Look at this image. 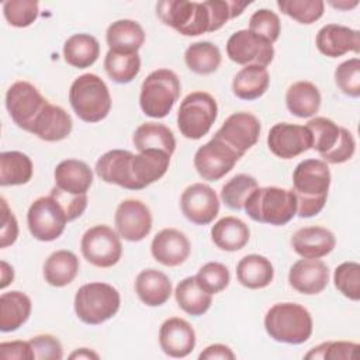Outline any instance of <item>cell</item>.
<instances>
[{
    "label": "cell",
    "instance_id": "obj_41",
    "mask_svg": "<svg viewBox=\"0 0 360 360\" xmlns=\"http://www.w3.org/2000/svg\"><path fill=\"white\" fill-rule=\"evenodd\" d=\"M104 69L111 80L120 84L132 82L141 70V58L138 53H121L110 51L104 58Z\"/></svg>",
    "mask_w": 360,
    "mask_h": 360
},
{
    "label": "cell",
    "instance_id": "obj_17",
    "mask_svg": "<svg viewBox=\"0 0 360 360\" xmlns=\"http://www.w3.org/2000/svg\"><path fill=\"white\" fill-rule=\"evenodd\" d=\"M117 232L129 242L145 239L152 229V214L146 204L128 198L118 204L114 217Z\"/></svg>",
    "mask_w": 360,
    "mask_h": 360
},
{
    "label": "cell",
    "instance_id": "obj_13",
    "mask_svg": "<svg viewBox=\"0 0 360 360\" xmlns=\"http://www.w3.org/2000/svg\"><path fill=\"white\" fill-rule=\"evenodd\" d=\"M228 58L238 65L267 66L274 58V48L270 42L249 30L233 32L226 42Z\"/></svg>",
    "mask_w": 360,
    "mask_h": 360
},
{
    "label": "cell",
    "instance_id": "obj_10",
    "mask_svg": "<svg viewBox=\"0 0 360 360\" xmlns=\"http://www.w3.org/2000/svg\"><path fill=\"white\" fill-rule=\"evenodd\" d=\"M68 222L63 208L51 194L37 198L27 212L28 229L41 242L58 239L63 233Z\"/></svg>",
    "mask_w": 360,
    "mask_h": 360
},
{
    "label": "cell",
    "instance_id": "obj_24",
    "mask_svg": "<svg viewBox=\"0 0 360 360\" xmlns=\"http://www.w3.org/2000/svg\"><path fill=\"white\" fill-rule=\"evenodd\" d=\"M170 165V155L158 149L142 150L132 156L131 173L138 190H142L165 176Z\"/></svg>",
    "mask_w": 360,
    "mask_h": 360
},
{
    "label": "cell",
    "instance_id": "obj_51",
    "mask_svg": "<svg viewBox=\"0 0 360 360\" xmlns=\"http://www.w3.org/2000/svg\"><path fill=\"white\" fill-rule=\"evenodd\" d=\"M51 195L60 204L69 222L79 218L87 207V194H69L59 190L58 187H53L51 190Z\"/></svg>",
    "mask_w": 360,
    "mask_h": 360
},
{
    "label": "cell",
    "instance_id": "obj_32",
    "mask_svg": "<svg viewBox=\"0 0 360 360\" xmlns=\"http://www.w3.org/2000/svg\"><path fill=\"white\" fill-rule=\"evenodd\" d=\"M270 84V76L264 66L248 65L242 68L232 80V91L240 100H256L262 97Z\"/></svg>",
    "mask_w": 360,
    "mask_h": 360
},
{
    "label": "cell",
    "instance_id": "obj_36",
    "mask_svg": "<svg viewBox=\"0 0 360 360\" xmlns=\"http://www.w3.org/2000/svg\"><path fill=\"white\" fill-rule=\"evenodd\" d=\"M100 55V44L90 34H73L63 45L65 62L73 68L84 69L91 66Z\"/></svg>",
    "mask_w": 360,
    "mask_h": 360
},
{
    "label": "cell",
    "instance_id": "obj_39",
    "mask_svg": "<svg viewBox=\"0 0 360 360\" xmlns=\"http://www.w3.org/2000/svg\"><path fill=\"white\" fill-rule=\"evenodd\" d=\"M32 162L28 155L18 150H7L0 153V184L20 186L32 177Z\"/></svg>",
    "mask_w": 360,
    "mask_h": 360
},
{
    "label": "cell",
    "instance_id": "obj_57",
    "mask_svg": "<svg viewBox=\"0 0 360 360\" xmlns=\"http://www.w3.org/2000/svg\"><path fill=\"white\" fill-rule=\"evenodd\" d=\"M329 4L333 6V7H336V8H340V10H349V8L356 7V6L359 4V1L354 0V1L349 3V1H346V0H343V1H333V0H330Z\"/></svg>",
    "mask_w": 360,
    "mask_h": 360
},
{
    "label": "cell",
    "instance_id": "obj_2",
    "mask_svg": "<svg viewBox=\"0 0 360 360\" xmlns=\"http://www.w3.org/2000/svg\"><path fill=\"white\" fill-rule=\"evenodd\" d=\"M312 328L309 311L295 302L274 304L264 316L267 335L280 343L301 345L311 338Z\"/></svg>",
    "mask_w": 360,
    "mask_h": 360
},
{
    "label": "cell",
    "instance_id": "obj_43",
    "mask_svg": "<svg viewBox=\"0 0 360 360\" xmlns=\"http://www.w3.org/2000/svg\"><path fill=\"white\" fill-rule=\"evenodd\" d=\"M280 11L300 24H312L318 21L325 11L322 0H278Z\"/></svg>",
    "mask_w": 360,
    "mask_h": 360
},
{
    "label": "cell",
    "instance_id": "obj_21",
    "mask_svg": "<svg viewBox=\"0 0 360 360\" xmlns=\"http://www.w3.org/2000/svg\"><path fill=\"white\" fill-rule=\"evenodd\" d=\"M318 51L328 58H339L347 52H360V34L357 30L340 24L323 25L315 38Z\"/></svg>",
    "mask_w": 360,
    "mask_h": 360
},
{
    "label": "cell",
    "instance_id": "obj_16",
    "mask_svg": "<svg viewBox=\"0 0 360 360\" xmlns=\"http://www.w3.org/2000/svg\"><path fill=\"white\" fill-rule=\"evenodd\" d=\"M183 215L195 225L212 222L219 212V200L217 193L204 183L188 186L180 197Z\"/></svg>",
    "mask_w": 360,
    "mask_h": 360
},
{
    "label": "cell",
    "instance_id": "obj_45",
    "mask_svg": "<svg viewBox=\"0 0 360 360\" xmlns=\"http://www.w3.org/2000/svg\"><path fill=\"white\" fill-rule=\"evenodd\" d=\"M195 280L204 291L212 295L224 291L228 287L231 274L225 264L219 262H208L198 270Z\"/></svg>",
    "mask_w": 360,
    "mask_h": 360
},
{
    "label": "cell",
    "instance_id": "obj_38",
    "mask_svg": "<svg viewBox=\"0 0 360 360\" xmlns=\"http://www.w3.org/2000/svg\"><path fill=\"white\" fill-rule=\"evenodd\" d=\"M305 127L309 129L312 136L311 149H315L322 160H325V158L332 153L346 131V128L339 127L335 121L326 117H315L309 120Z\"/></svg>",
    "mask_w": 360,
    "mask_h": 360
},
{
    "label": "cell",
    "instance_id": "obj_53",
    "mask_svg": "<svg viewBox=\"0 0 360 360\" xmlns=\"http://www.w3.org/2000/svg\"><path fill=\"white\" fill-rule=\"evenodd\" d=\"M0 357L4 360L18 359V360H32L34 352L30 340H13L0 343Z\"/></svg>",
    "mask_w": 360,
    "mask_h": 360
},
{
    "label": "cell",
    "instance_id": "obj_6",
    "mask_svg": "<svg viewBox=\"0 0 360 360\" xmlns=\"http://www.w3.org/2000/svg\"><path fill=\"white\" fill-rule=\"evenodd\" d=\"M75 312L87 325H100L111 319L120 309L121 298L115 287L107 283H89L75 295Z\"/></svg>",
    "mask_w": 360,
    "mask_h": 360
},
{
    "label": "cell",
    "instance_id": "obj_46",
    "mask_svg": "<svg viewBox=\"0 0 360 360\" xmlns=\"http://www.w3.org/2000/svg\"><path fill=\"white\" fill-rule=\"evenodd\" d=\"M39 4L34 0H7L3 3V14L7 22L17 28L30 27L38 17Z\"/></svg>",
    "mask_w": 360,
    "mask_h": 360
},
{
    "label": "cell",
    "instance_id": "obj_19",
    "mask_svg": "<svg viewBox=\"0 0 360 360\" xmlns=\"http://www.w3.org/2000/svg\"><path fill=\"white\" fill-rule=\"evenodd\" d=\"M190 240L174 228H165L158 232L150 243V253L156 262L167 267L183 264L190 256Z\"/></svg>",
    "mask_w": 360,
    "mask_h": 360
},
{
    "label": "cell",
    "instance_id": "obj_42",
    "mask_svg": "<svg viewBox=\"0 0 360 360\" xmlns=\"http://www.w3.org/2000/svg\"><path fill=\"white\" fill-rule=\"evenodd\" d=\"M257 181L249 174H236L221 188V200L231 210H243L249 195L257 188Z\"/></svg>",
    "mask_w": 360,
    "mask_h": 360
},
{
    "label": "cell",
    "instance_id": "obj_20",
    "mask_svg": "<svg viewBox=\"0 0 360 360\" xmlns=\"http://www.w3.org/2000/svg\"><path fill=\"white\" fill-rule=\"evenodd\" d=\"M288 283L297 292L319 294L329 283V269L319 259H300L290 269Z\"/></svg>",
    "mask_w": 360,
    "mask_h": 360
},
{
    "label": "cell",
    "instance_id": "obj_44",
    "mask_svg": "<svg viewBox=\"0 0 360 360\" xmlns=\"http://www.w3.org/2000/svg\"><path fill=\"white\" fill-rule=\"evenodd\" d=\"M333 283L339 292L352 301L360 300V264L345 262L335 269Z\"/></svg>",
    "mask_w": 360,
    "mask_h": 360
},
{
    "label": "cell",
    "instance_id": "obj_15",
    "mask_svg": "<svg viewBox=\"0 0 360 360\" xmlns=\"http://www.w3.org/2000/svg\"><path fill=\"white\" fill-rule=\"evenodd\" d=\"M260 129L262 127L257 117L250 112L239 111L229 115L214 136L243 156L245 152L259 141Z\"/></svg>",
    "mask_w": 360,
    "mask_h": 360
},
{
    "label": "cell",
    "instance_id": "obj_25",
    "mask_svg": "<svg viewBox=\"0 0 360 360\" xmlns=\"http://www.w3.org/2000/svg\"><path fill=\"white\" fill-rule=\"evenodd\" d=\"M72 117L59 105L49 101L37 117L31 134L46 142H58L68 138L72 132Z\"/></svg>",
    "mask_w": 360,
    "mask_h": 360
},
{
    "label": "cell",
    "instance_id": "obj_37",
    "mask_svg": "<svg viewBox=\"0 0 360 360\" xmlns=\"http://www.w3.org/2000/svg\"><path fill=\"white\" fill-rule=\"evenodd\" d=\"M174 298L177 305L191 316L204 315L212 304L211 294L200 287L195 276L186 277L176 285Z\"/></svg>",
    "mask_w": 360,
    "mask_h": 360
},
{
    "label": "cell",
    "instance_id": "obj_50",
    "mask_svg": "<svg viewBox=\"0 0 360 360\" xmlns=\"http://www.w3.org/2000/svg\"><path fill=\"white\" fill-rule=\"evenodd\" d=\"M34 357L38 360H60L63 349L60 342L52 335H37L30 339Z\"/></svg>",
    "mask_w": 360,
    "mask_h": 360
},
{
    "label": "cell",
    "instance_id": "obj_29",
    "mask_svg": "<svg viewBox=\"0 0 360 360\" xmlns=\"http://www.w3.org/2000/svg\"><path fill=\"white\" fill-rule=\"evenodd\" d=\"M249 226L236 217H224L211 228V239L217 248L225 252H236L249 242Z\"/></svg>",
    "mask_w": 360,
    "mask_h": 360
},
{
    "label": "cell",
    "instance_id": "obj_8",
    "mask_svg": "<svg viewBox=\"0 0 360 360\" xmlns=\"http://www.w3.org/2000/svg\"><path fill=\"white\" fill-rule=\"evenodd\" d=\"M218 117L215 98L207 91H193L180 103L177 127L187 139H201L207 135Z\"/></svg>",
    "mask_w": 360,
    "mask_h": 360
},
{
    "label": "cell",
    "instance_id": "obj_1",
    "mask_svg": "<svg viewBox=\"0 0 360 360\" xmlns=\"http://www.w3.org/2000/svg\"><path fill=\"white\" fill-rule=\"evenodd\" d=\"M292 191L297 198V215L311 218L318 215L328 198L330 170L322 159H305L292 172Z\"/></svg>",
    "mask_w": 360,
    "mask_h": 360
},
{
    "label": "cell",
    "instance_id": "obj_40",
    "mask_svg": "<svg viewBox=\"0 0 360 360\" xmlns=\"http://www.w3.org/2000/svg\"><path fill=\"white\" fill-rule=\"evenodd\" d=\"M184 62L191 72L197 75H210L221 65V51L210 41H198L187 46Z\"/></svg>",
    "mask_w": 360,
    "mask_h": 360
},
{
    "label": "cell",
    "instance_id": "obj_12",
    "mask_svg": "<svg viewBox=\"0 0 360 360\" xmlns=\"http://www.w3.org/2000/svg\"><path fill=\"white\" fill-rule=\"evenodd\" d=\"M242 156L218 138L200 146L194 155L197 173L208 181H217L228 174Z\"/></svg>",
    "mask_w": 360,
    "mask_h": 360
},
{
    "label": "cell",
    "instance_id": "obj_3",
    "mask_svg": "<svg viewBox=\"0 0 360 360\" xmlns=\"http://www.w3.org/2000/svg\"><path fill=\"white\" fill-rule=\"evenodd\" d=\"M243 210L256 222L281 226L297 215V198L292 188L257 187L246 200Z\"/></svg>",
    "mask_w": 360,
    "mask_h": 360
},
{
    "label": "cell",
    "instance_id": "obj_35",
    "mask_svg": "<svg viewBox=\"0 0 360 360\" xmlns=\"http://www.w3.org/2000/svg\"><path fill=\"white\" fill-rule=\"evenodd\" d=\"M132 142L139 152L158 149L172 156L176 149V139L172 129L159 122L141 124L134 132Z\"/></svg>",
    "mask_w": 360,
    "mask_h": 360
},
{
    "label": "cell",
    "instance_id": "obj_9",
    "mask_svg": "<svg viewBox=\"0 0 360 360\" xmlns=\"http://www.w3.org/2000/svg\"><path fill=\"white\" fill-rule=\"evenodd\" d=\"M80 249L90 264L101 269L115 266L122 255L120 235L107 225L89 228L82 236Z\"/></svg>",
    "mask_w": 360,
    "mask_h": 360
},
{
    "label": "cell",
    "instance_id": "obj_4",
    "mask_svg": "<svg viewBox=\"0 0 360 360\" xmlns=\"http://www.w3.org/2000/svg\"><path fill=\"white\" fill-rule=\"evenodd\" d=\"M69 103L84 122H98L111 110V94L104 80L94 73L76 77L69 90Z\"/></svg>",
    "mask_w": 360,
    "mask_h": 360
},
{
    "label": "cell",
    "instance_id": "obj_56",
    "mask_svg": "<svg viewBox=\"0 0 360 360\" xmlns=\"http://www.w3.org/2000/svg\"><path fill=\"white\" fill-rule=\"evenodd\" d=\"M69 357L70 359H98V354L87 347H80L75 350Z\"/></svg>",
    "mask_w": 360,
    "mask_h": 360
},
{
    "label": "cell",
    "instance_id": "obj_49",
    "mask_svg": "<svg viewBox=\"0 0 360 360\" xmlns=\"http://www.w3.org/2000/svg\"><path fill=\"white\" fill-rule=\"evenodd\" d=\"M335 83L343 94L357 98L360 96V59L352 58L342 62L335 70Z\"/></svg>",
    "mask_w": 360,
    "mask_h": 360
},
{
    "label": "cell",
    "instance_id": "obj_5",
    "mask_svg": "<svg viewBox=\"0 0 360 360\" xmlns=\"http://www.w3.org/2000/svg\"><path fill=\"white\" fill-rule=\"evenodd\" d=\"M180 80L170 69H158L146 76L139 93V105L145 115L166 117L180 97Z\"/></svg>",
    "mask_w": 360,
    "mask_h": 360
},
{
    "label": "cell",
    "instance_id": "obj_33",
    "mask_svg": "<svg viewBox=\"0 0 360 360\" xmlns=\"http://www.w3.org/2000/svg\"><path fill=\"white\" fill-rule=\"evenodd\" d=\"M321 93L311 82L292 83L285 93V105L288 111L298 118H309L315 115L321 107Z\"/></svg>",
    "mask_w": 360,
    "mask_h": 360
},
{
    "label": "cell",
    "instance_id": "obj_34",
    "mask_svg": "<svg viewBox=\"0 0 360 360\" xmlns=\"http://www.w3.org/2000/svg\"><path fill=\"white\" fill-rule=\"evenodd\" d=\"M79 273V259L70 250H56L45 260L44 278L49 285L65 287L70 284Z\"/></svg>",
    "mask_w": 360,
    "mask_h": 360
},
{
    "label": "cell",
    "instance_id": "obj_48",
    "mask_svg": "<svg viewBox=\"0 0 360 360\" xmlns=\"http://www.w3.org/2000/svg\"><path fill=\"white\" fill-rule=\"evenodd\" d=\"M359 345L346 340H329L311 349L304 357L319 360H352L356 357Z\"/></svg>",
    "mask_w": 360,
    "mask_h": 360
},
{
    "label": "cell",
    "instance_id": "obj_28",
    "mask_svg": "<svg viewBox=\"0 0 360 360\" xmlns=\"http://www.w3.org/2000/svg\"><path fill=\"white\" fill-rule=\"evenodd\" d=\"M105 39L110 51L121 53H138L145 42V31L134 20H117L108 25Z\"/></svg>",
    "mask_w": 360,
    "mask_h": 360
},
{
    "label": "cell",
    "instance_id": "obj_47",
    "mask_svg": "<svg viewBox=\"0 0 360 360\" xmlns=\"http://www.w3.org/2000/svg\"><path fill=\"white\" fill-rule=\"evenodd\" d=\"M249 31L273 45L280 37L281 22L274 11L269 8H260L252 14L249 20Z\"/></svg>",
    "mask_w": 360,
    "mask_h": 360
},
{
    "label": "cell",
    "instance_id": "obj_30",
    "mask_svg": "<svg viewBox=\"0 0 360 360\" xmlns=\"http://www.w3.org/2000/svg\"><path fill=\"white\" fill-rule=\"evenodd\" d=\"M273 277L274 267L262 255H246L236 264V278L246 288H264L273 281Z\"/></svg>",
    "mask_w": 360,
    "mask_h": 360
},
{
    "label": "cell",
    "instance_id": "obj_23",
    "mask_svg": "<svg viewBox=\"0 0 360 360\" xmlns=\"http://www.w3.org/2000/svg\"><path fill=\"white\" fill-rule=\"evenodd\" d=\"M291 246L302 259H321L335 249L336 239L323 226H305L291 236Z\"/></svg>",
    "mask_w": 360,
    "mask_h": 360
},
{
    "label": "cell",
    "instance_id": "obj_27",
    "mask_svg": "<svg viewBox=\"0 0 360 360\" xmlns=\"http://www.w3.org/2000/svg\"><path fill=\"white\" fill-rule=\"evenodd\" d=\"M135 292L145 305L160 307L172 295V281L165 273L146 269L136 276Z\"/></svg>",
    "mask_w": 360,
    "mask_h": 360
},
{
    "label": "cell",
    "instance_id": "obj_7",
    "mask_svg": "<svg viewBox=\"0 0 360 360\" xmlns=\"http://www.w3.org/2000/svg\"><path fill=\"white\" fill-rule=\"evenodd\" d=\"M156 14L165 25L184 37L211 32V14L205 1L162 0L156 4Z\"/></svg>",
    "mask_w": 360,
    "mask_h": 360
},
{
    "label": "cell",
    "instance_id": "obj_31",
    "mask_svg": "<svg viewBox=\"0 0 360 360\" xmlns=\"http://www.w3.org/2000/svg\"><path fill=\"white\" fill-rule=\"evenodd\" d=\"M31 315V300L21 291H8L0 295V330L14 332Z\"/></svg>",
    "mask_w": 360,
    "mask_h": 360
},
{
    "label": "cell",
    "instance_id": "obj_26",
    "mask_svg": "<svg viewBox=\"0 0 360 360\" xmlns=\"http://www.w3.org/2000/svg\"><path fill=\"white\" fill-rule=\"evenodd\" d=\"M55 187L69 194H87L93 183L90 166L77 159L62 160L53 172Z\"/></svg>",
    "mask_w": 360,
    "mask_h": 360
},
{
    "label": "cell",
    "instance_id": "obj_54",
    "mask_svg": "<svg viewBox=\"0 0 360 360\" xmlns=\"http://www.w3.org/2000/svg\"><path fill=\"white\" fill-rule=\"evenodd\" d=\"M235 353L226 346L221 343H214L207 346L198 356L200 360H235Z\"/></svg>",
    "mask_w": 360,
    "mask_h": 360
},
{
    "label": "cell",
    "instance_id": "obj_14",
    "mask_svg": "<svg viewBox=\"0 0 360 360\" xmlns=\"http://www.w3.org/2000/svg\"><path fill=\"white\" fill-rule=\"evenodd\" d=\"M270 152L280 159H292L312 148V136L307 127L278 122L273 125L267 135Z\"/></svg>",
    "mask_w": 360,
    "mask_h": 360
},
{
    "label": "cell",
    "instance_id": "obj_22",
    "mask_svg": "<svg viewBox=\"0 0 360 360\" xmlns=\"http://www.w3.org/2000/svg\"><path fill=\"white\" fill-rule=\"evenodd\" d=\"M132 156V152L124 149L108 150L96 162V174L105 183L117 184L127 190H138L131 173Z\"/></svg>",
    "mask_w": 360,
    "mask_h": 360
},
{
    "label": "cell",
    "instance_id": "obj_55",
    "mask_svg": "<svg viewBox=\"0 0 360 360\" xmlns=\"http://www.w3.org/2000/svg\"><path fill=\"white\" fill-rule=\"evenodd\" d=\"M14 280V270L11 266H8L4 260L1 262V284L0 287L4 290L10 283Z\"/></svg>",
    "mask_w": 360,
    "mask_h": 360
},
{
    "label": "cell",
    "instance_id": "obj_18",
    "mask_svg": "<svg viewBox=\"0 0 360 360\" xmlns=\"http://www.w3.org/2000/svg\"><path fill=\"white\" fill-rule=\"evenodd\" d=\"M159 345L163 353L170 357H186L195 347L194 328L183 318H169L160 325Z\"/></svg>",
    "mask_w": 360,
    "mask_h": 360
},
{
    "label": "cell",
    "instance_id": "obj_52",
    "mask_svg": "<svg viewBox=\"0 0 360 360\" xmlns=\"http://www.w3.org/2000/svg\"><path fill=\"white\" fill-rule=\"evenodd\" d=\"M1 229H0V248L4 249L10 245H13L17 240L18 236V224L13 214V211L8 208L6 200L1 197Z\"/></svg>",
    "mask_w": 360,
    "mask_h": 360
},
{
    "label": "cell",
    "instance_id": "obj_11",
    "mask_svg": "<svg viewBox=\"0 0 360 360\" xmlns=\"http://www.w3.org/2000/svg\"><path fill=\"white\" fill-rule=\"evenodd\" d=\"M46 103L48 100L44 98L39 90L24 80L11 84L6 93V107L11 120L27 132H31L37 117Z\"/></svg>",
    "mask_w": 360,
    "mask_h": 360
}]
</instances>
